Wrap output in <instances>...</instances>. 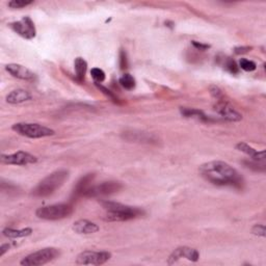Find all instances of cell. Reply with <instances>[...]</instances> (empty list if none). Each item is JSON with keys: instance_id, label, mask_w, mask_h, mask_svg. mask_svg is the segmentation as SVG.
Instances as JSON below:
<instances>
[{"instance_id": "obj_1", "label": "cell", "mask_w": 266, "mask_h": 266, "mask_svg": "<svg viewBox=\"0 0 266 266\" xmlns=\"http://www.w3.org/2000/svg\"><path fill=\"white\" fill-rule=\"evenodd\" d=\"M200 174L208 182L218 186L242 188L243 178L230 164L224 161H209L200 167Z\"/></svg>"}, {"instance_id": "obj_2", "label": "cell", "mask_w": 266, "mask_h": 266, "mask_svg": "<svg viewBox=\"0 0 266 266\" xmlns=\"http://www.w3.org/2000/svg\"><path fill=\"white\" fill-rule=\"evenodd\" d=\"M102 206L106 210L104 219L107 222H126L140 217L144 214V211L140 208L123 205L116 202L104 201Z\"/></svg>"}, {"instance_id": "obj_3", "label": "cell", "mask_w": 266, "mask_h": 266, "mask_svg": "<svg viewBox=\"0 0 266 266\" xmlns=\"http://www.w3.org/2000/svg\"><path fill=\"white\" fill-rule=\"evenodd\" d=\"M69 177V172L66 170H59L51 173L44 178L35 188L32 190V195L38 198H45L53 195Z\"/></svg>"}, {"instance_id": "obj_4", "label": "cell", "mask_w": 266, "mask_h": 266, "mask_svg": "<svg viewBox=\"0 0 266 266\" xmlns=\"http://www.w3.org/2000/svg\"><path fill=\"white\" fill-rule=\"evenodd\" d=\"M12 129L19 135L29 139H42L56 134V131L50 128L36 123H17L13 125Z\"/></svg>"}, {"instance_id": "obj_5", "label": "cell", "mask_w": 266, "mask_h": 266, "mask_svg": "<svg viewBox=\"0 0 266 266\" xmlns=\"http://www.w3.org/2000/svg\"><path fill=\"white\" fill-rule=\"evenodd\" d=\"M73 213V206L70 204H56L40 207L35 211V215L46 221H59L69 217Z\"/></svg>"}, {"instance_id": "obj_6", "label": "cell", "mask_w": 266, "mask_h": 266, "mask_svg": "<svg viewBox=\"0 0 266 266\" xmlns=\"http://www.w3.org/2000/svg\"><path fill=\"white\" fill-rule=\"evenodd\" d=\"M59 255V252L53 247H46L26 256L20 262L23 266H40L54 260Z\"/></svg>"}, {"instance_id": "obj_7", "label": "cell", "mask_w": 266, "mask_h": 266, "mask_svg": "<svg viewBox=\"0 0 266 266\" xmlns=\"http://www.w3.org/2000/svg\"><path fill=\"white\" fill-rule=\"evenodd\" d=\"M112 258V254L108 252L85 251L78 255L76 263L79 265H102Z\"/></svg>"}, {"instance_id": "obj_8", "label": "cell", "mask_w": 266, "mask_h": 266, "mask_svg": "<svg viewBox=\"0 0 266 266\" xmlns=\"http://www.w3.org/2000/svg\"><path fill=\"white\" fill-rule=\"evenodd\" d=\"M0 159L2 163L10 164V166H27V164H32L38 161L35 156L24 151H18L7 155L2 154Z\"/></svg>"}, {"instance_id": "obj_9", "label": "cell", "mask_w": 266, "mask_h": 266, "mask_svg": "<svg viewBox=\"0 0 266 266\" xmlns=\"http://www.w3.org/2000/svg\"><path fill=\"white\" fill-rule=\"evenodd\" d=\"M11 29L26 40H32L36 35V30L33 21L30 17H24L23 19L10 24Z\"/></svg>"}, {"instance_id": "obj_10", "label": "cell", "mask_w": 266, "mask_h": 266, "mask_svg": "<svg viewBox=\"0 0 266 266\" xmlns=\"http://www.w3.org/2000/svg\"><path fill=\"white\" fill-rule=\"evenodd\" d=\"M122 189V184L117 181H107L99 185H93L89 190L87 198H95L100 196H111Z\"/></svg>"}, {"instance_id": "obj_11", "label": "cell", "mask_w": 266, "mask_h": 266, "mask_svg": "<svg viewBox=\"0 0 266 266\" xmlns=\"http://www.w3.org/2000/svg\"><path fill=\"white\" fill-rule=\"evenodd\" d=\"M214 109L219 116L223 117L225 120L229 122H239L242 118V116L238 112H236L235 109L224 99L217 100V103L215 104Z\"/></svg>"}, {"instance_id": "obj_12", "label": "cell", "mask_w": 266, "mask_h": 266, "mask_svg": "<svg viewBox=\"0 0 266 266\" xmlns=\"http://www.w3.org/2000/svg\"><path fill=\"white\" fill-rule=\"evenodd\" d=\"M180 258H186L189 261L197 262L200 258V254L196 249H191V247L182 246L178 247L172 253L169 258V264H174L177 262Z\"/></svg>"}, {"instance_id": "obj_13", "label": "cell", "mask_w": 266, "mask_h": 266, "mask_svg": "<svg viewBox=\"0 0 266 266\" xmlns=\"http://www.w3.org/2000/svg\"><path fill=\"white\" fill-rule=\"evenodd\" d=\"M5 70L10 73V74L18 79L25 80V81H34L35 80V74L27 69L26 67L19 65V63H8L5 66Z\"/></svg>"}, {"instance_id": "obj_14", "label": "cell", "mask_w": 266, "mask_h": 266, "mask_svg": "<svg viewBox=\"0 0 266 266\" xmlns=\"http://www.w3.org/2000/svg\"><path fill=\"white\" fill-rule=\"evenodd\" d=\"M95 179L94 174H88V175L82 177L78 182L73 191V197L75 199L78 198H87V195L90 187L93 186V181Z\"/></svg>"}, {"instance_id": "obj_15", "label": "cell", "mask_w": 266, "mask_h": 266, "mask_svg": "<svg viewBox=\"0 0 266 266\" xmlns=\"http://www.w3.org/2000/svg\"><path fill=\"white\" fill-rule=\"evenodd\" d=\"M100 230V228L97 224L91 223L87 219H79L73 225V231L77 234L81 235H89L94 234Z\"/></svg>"}, {"instance_id": "obj_16", "label": "cell", "mask_w": 266, "mask_h": 266, "mask_svg": "<svg viewBox=\"0 0 266 266\" xmlns=\"http://www.w3.org/2000/svg\"><path fill=\"white\" fill-rule=\"evenodd\" d=\"M6 102L8 104H21L24 102H27V101H30L32 99L31 94L30 91H27L22 89H18L12 90L10 94L6 96Z\"/></svg>"}, {"instance_id": "obj_17", "label": "cell", "mask_w": 266, "mask_h": 266, "mask_svg": "<svg viewBox=\"0 0 266 266\" xmlns=\"http://www.w3.org/2000/svg\"><path fill=\"white\" fill-rule=\"evenodd\" d=\"M236 149L238 151H240L246 155H249L250 157L256 162H261L265 160V151H257L254 148H252L251 146H249L245 143H239L236 145Z\"/></svg>"}, {"instance_id": "obj_18", "label": "cell", "mask_w": 266, "mask_h": 266, "mask_svg": "<svg viewBox=\"0 0 266 266\" xmlns=\"http://www.w3.org/2000/svg\"><path fill=\"white\" fill-rule=\"evenodd\" d=\"M2 233L7 238L17 239V238H23V237L30 236L32 234V229L31 228H24V229H20V230H16V229H12V228H5V229H3Z\"/></svg>"}, {"instance_id": "obj_19", "label": "cell", "mask_w": 266, "mask_h": 266, "mask_svg": "<svg viewBox=\"0 0 266 266\" xmlns=\"http://www.w3.org/2000/svg\"><path fill=\"white\" fill-rule=\"evenodd\" d=\"M74 69H75L76 79L79 82L84 81L86 78L87 70H88V62L82 58H77L74 61Z\"/></svg>"}, {"instance_id": "obj_20", "label": "cell", "mask_w": 266, "mask_h": 266, "mask_svg": "<svg viewBox=\"0 0 266 266\" xmlns=\"http://www.w3.org/2000/svg\"><path fill=\"white\" fill-rule=\"evenodd\" d=\"M180 112L183 116L186 117V118H198V120L204 121V122L210 121V118L207 117L202 111H199V109L182 107V108H180Z\"/></svg>"}, {"instance_id": "obj_21", "label": "cell", "mask_w": 266, "mask_h": 266, "mask_svg": "<svg viewBox=\"0 0 266 266\" xmlns=\"http://www.w3.org/2000/svg\"><path fill=\"white\" fill-rule=\"evenodd\" d=\"M118 82H120L121 87L124 88L127 90L133 89L135 88V86H136L135 78L132 75H130V74H124L120 78V80H118Z\"/></svg>"}, {"instance_id": "obj_22", "label": "cell", "mask_w": 266, "mask_h": 266, "mask_svg": "<svg viewBox=\"0 0 266 266\" xmlns=\"http://www.w3.org/2000/svg\"><path fill=\"white\" fill-rule=\"evenodd\" d=\"M223 61H224V63H223L224 69L227 70L229 73H231V74H233V75L238 74V73H239L240 69H239V67H238L235 60H233L230 58H226L223 59Z\"/></svg>"}, {"instance_id": "obj_23", "label": "cell", "mask_w": 266, "mask_h": 266, "mask_svg": "<svg viewBox=\"0 0 266 266\" xmlns=\"http://www.w3.org/2000/svg\"><path fill=\"white\" fill-rule=\"evenodd\" d=\"M238 67L245 72H253L257 69L256 62L253 60H250V59H241L239 60V65H238Z\"/></svg>"}, {"instance_id": "obj_24", "label": "cell", "mask_w": 266, "mask_h": 266, "mask_svg": "<svg viewBox=\"0 0 266 266\" xmlns=\"http://www.w3.org/2000/svg\"><path fill=\"white\" fill-rule=\"evenodd\" d=\"M90 75H91V77H93V79L95 80L96 84H101V82H103L105 80V73H104V71L99 69V68L91 69Z\"/></svg>"}, {"instance_id": "obj_25", "label": "cell", "mask_w": 266, "mask_h": 266, "mask_svg": "<svg viewBox=\"0 0 266 266\" xmlns=\"http://www.w3.org/2000/svg\"><path fill=\"white\" fill-rule=\"evenodd\" d=\"M33 1H24V0H13L7 3V5L11 8H23L25 6H29L32 4Z\"/></svg>"}, {"instance_id": "obj_26", "label": "cell", "mask_w": 266, "mask_h": 266, "mask_svg": "<svg viewBox=\"0 0 266 266\" xmlns=\"http://www.w3.org/2000/svg\"><path fill=\"white\" fill-rule=\"evenodd\" d=\"M96 86H97V88H98L101 91H102V93H103L104 95H106L108 98H111L113 101H115V102H118V97H117L116 95H114V93H113L112 90H109L108 89H106L105 87L101 86V85H99V84H96Z\"/></svg>"}, {"instance_id": "obj_27", "label": "cell", "mask_w": 266, "mask_h": 266, "mask_svg": "<svg viewBox=\"0 0 266 266\" xmlns=\"http://www.w3.org/2000/svg\"><path fill=\"white\" fill-rule=\"evenodd\" d=\"M252 233L254 235H257V236L265 237V227H264V225H255L252 228Z\"/></svg>"}, {"instance_id": "obj_28", "label": "cell", "mask_w": 266, "mask_h": 266, "mask_svg": "<svg viewBox=\"0 0 266 266\" xmlns=\"http://www.w3.org/2000/svg\"><path fill=\"white\" fill-rule=\"evenodd\" d=\"M210 93L212 95L216 100H222L224 99V94L223 91L219 89L217 87H211L210 88Z\"/></svg>"}, {"instance_id": "obj_29", "label": "cell", "mask_w": 266, "mask_h": 266, "mask_svg": "<svg viewBox=\"0 0 266 266\" xmlns=\"http://www.w3.org/2000/svg\"><path fill=\"white\" fill-rule=\"evenodd\" d=\"M120 67L122 70H125L128 68V59L126 52L122 49L120 52Z\"/></svg>"}, {"instance_id": "obj_30", "label": "cell", "mask_w": 266, "mask_h": 266, "mask_svg": "<svg viewBox=\"0 0 266 266\" xmlns=\"http://www.w3.org/2000/svg\"><path fill=\"white\" fill-rule=\"evenodd\" d=\"M192 46L197 49V50H201V51H205L207 49L210 48V46L207 44H203V43H199L197 41H192Z\"/></svg>"}, {"instance_id": "obj_31", "label": "cell", "mask_w": 266, "mask_h": 266, "mask_svg": "<svg viewBox=\"0 0 266 266\" xmlns=\"http://www.w3.org/2000/svg\"><path fill=\"white\" fill-rule=\"evenodd\" d=\"M252 47H236L234 49L236 54H243V53H247L249 51H251Z\"/></svg>"}, {"instance_id": "obj_32", "label": "cell", "mask_w": 266, "mask_h": 266, "mask_svg": "<svg viewBox=\"0 0 266 266\" xmlns=\"http://www.w3.org/2000/svg\"><path fill=\"white\" fill-rule=\"evenodd\" d=\"M10 249H11V244H8V243L2 244L1 246H0V257H2Z\"/></svg>"}]
</instances>
